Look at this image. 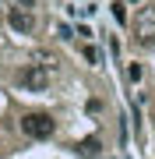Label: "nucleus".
Here are the masks:
<instances>
[{"label": "nucleus", "mask_w": 155, "mask_h": 159, "mask_svg": "<svg viewBox=\"0 0 155 159\" xmlns=\"http://www.w3.org/2000/svg\"><path fill=\"white\" fill-rule=\"evenodd\" d=\"M53 81V64H25L21 71H18V85L28 89V92H46Z\"/></svg>", "instance_id": "obj_1"}, {"label": "nucleus", "mask_w": 155, "mask_h": 159, "mask_svg": "<svg viewBox=\"0 0 155 159\" xmlns=\"http://www.w3.org/2000/svg\"><path fill=\"white\" fill-rule=\"evenodd\" d=\"M134 43L141 46V50H148L155 46V4H144L138 14H134Z\"/></svg>", "instance_id": "obj_2"}, {"label": "nucleus", "mask_w": 155, "mask_h": 159, "mask_svg": "<svg viewBox=\"0 0 155 159\" xmlns=\"http://www.w3.org/2000/svg\"><path fill=\"white\" fill-rule=\"evenodd\" d=\"M21 131L28 138H35V142H46V138H53V131H57V120L50 113H25L21 117Z\"/></svg>", "instance_id": "obj_3"}, {"label": "nucleus", "mask_w": 155, "mask_h": 159, "mask_svg": "<svg viewBox=\"0 0 155 159\" xmlns=\"http://www.w3.org/2000/svg\"><path fill=\"white\" fill-rule=\"evenodd\" d=\"M7 25H11L14 32L28 35V32L35 29V14L28 11V7H11V11H7Z\"/></svg>", "instance_id": "obj_4"}, {"label": "nucleus", "mask_w": 155, "mask_h": 159, "mask_svg": "<svg viewBox=\"0 0 155 159\" xmlns=\"http://www.w3.org/2000/svg\"><path fill=\"white\" fill-rule=\"evenodd\" d=\"M78 156H99V148H102V142L99 138H85V142H78Z\"/></svg>", "instance_id": "obj_5"}, {"label": "nucleus", "mask_w": 155, "mask_h": 159, "mask_svg": "<svg viewBox=\"0 0 155 159\" xmlns=\"http://www.w3.org/2000/svg\"><path fill=\"white\" fill-rule=\"evenodd\" d=\"M85 57H88V64H102V53L95 46H85Z\"/></svg>", "instance_id": "obj_6"}, {"label": "nucleus", "mask_w": 155, "mask_h": 159, "mask_svg": "<svg viewBox=\"0 0 155 159\" xmlns=\"http://www.w3.org/2000/svg\"><path fill=\"white\" fill-rule=\"evenodd\" d=\"M127 74H131V81H141L144 71H141V64H131V67H127Z\"/></svg>", "instance_id": "obj_7"}, {"label": "nucleus", "mask_w": 155, "mask_h": 159, "mask_svg": "<svg viewBox=\"0 0 155 159\" xmlns=\"http://www.w3.org/2000/svg\"><path fill=\"white\" fill-rule=\"evenodd\" d=\"M113 18H116V21H127V11H123V4H113Z\"/></svg>", "instance_id": "obj_8"}, {"label": "nucleus", "mask_w": 155, "mask_h": 159, "mask_svg": "<svg viewBox=\"0 0 155 159\" xmlns=\"http://www.w3.org/2000/svg\"><path fill=\"white\" fill-rule=\"evenodd\" d=\"M11 7H28V11H32V7H35V0H11Z\"/></svg>", "instance_id": "obj_9"}]
</instances>
